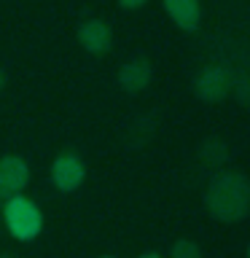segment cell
I'll list each match as a JSON object with an SVG mask.
<instances>
[{"label":"cell","instance_id":"6da1fadb","mask_svg":"<svg viewBox=\"0 0 250 258\" xmlns=\"http://www.w3.org/2000/svg\"><path fill=\"white\" fill-rule=\"evenodd\" d=\"M205 207L215 221L237 223L250 213V180L242 172H221L205 191Z\"/></svg>","mask_w":250,"mask_h":258},{"label":"cell","instance_id":"7a4b0ae2","mask_svg":"<svg viewBox=\"0 0 250 258\" xmlns=\"http://www.w3.org/2000/svg\"><path fill=\"white\" fill-rule=\"evenodd\" d=\"M3 218H6L8 231H11L16 239H22V242L35 239L38 234H40V226H43L40 210L32 205L30 199H24L22 194H19V197H11V199L6 202Z\"/></svg>","mask_w":250,"mask_h":258},{"label":"cell","instance_id":"3957f363","mask_svg":"<svg viewBox=\"0 0 250 258\" xmlns=\"http://www.w3.org/2000/svg\"><path fill=\"white\" fill-rule=\"evenodd\" d=\"M234 76L223 64H207L199 70V76L194 78V94L205 102H221L231 94Z\"/></svg>","mask_w":250,"mask_h":258},{"label":"cell","instance_id":"277c9868","mask_svg":"<svg viewBox=\"0 0 250 258\" xmlns=\"http://www.w3.org/2000/svg\"><path fill=\"white\" fill-rule=\"evenodd\" d=\"M30 183V167L19 156L0 159V197H19Z\"/></svg>","mask_w":250,"mask_h":258},{"label":"cell","instance_id":"5b68a950","mask_svg":"<svg viewBox=\"0 0 250 258\" xmlns=\"http://www.w3.org/2000/svg\"><path fill=\"white\" fill-rule=\"evenodd\" d=\"M78 43L81 48H86L89 54L102 56L110 51L113 46V30L108 27V22L102 19H86L78 24Z\"/></svg>","mask_w":250,"mask_h":258},{"label":"cell","instance_id":"8992f818","mask_svg":"<svg viewBox=\"0 0 250 258\" xmlns=\"http://www.w3.org/2000/svg\"><path fill=\"white\" fill-rule=\"evenodd\" d=\"M84 177H86V167L81 164L78 156H73V153H62V156L54 159L51 180H54V185L59 191H65V194L76 191L78 185L84 183Z\"/></svg>","mask_w":250,"mask_h":258},{"label":"cell","instance_id":"52a82bcc","mask_svg":"<svg viewBox=\"0 0 250 258\" xmlns=\"http://www.w3.org/2000/svg\"><path fill=\"white\" fill-rule=\"evenodd\" d=\"M151 78H153V68H151L148 59H143V56H135V59L124 62L118 70V84L129 94H140L143 89L151 84Z\"/></svg>","mask_w":250,"mask_h":258},{"label":"cell","instance_id":"ba28073f","mask_svg":"<svg viewBox=\"0 0 250 258\" xmlns=\"http://www.w3.org/2000/svg\"><path fill=\"white\" fill-rule=\"evenodd\" d=\"M164 3V11L169 14L177 27L183 32H194L202 22V6L199 0H161Z\"/></svg>","mask_w":250,"mask_h":258},{"label":"cell","instance_id":"9c48e42d","mask_svg":"<svg viewBox=\"0 0 250 258\" xmlns=\"http://www.w3.org/2000/svg\"><path fill=\"white\" fill-rule=\"evenodd\" d=\"M199 156L205 164H213V167H221L226 159H229V148H226V143L221 137H207L205 143H202L199 148Z\"/></svg>","mask_w":250,"mask_h":258},{"label":"cell","instance_id":"30bf717a","mask_svg":"<svg viewBox=\"0 0 250 258\" xmlns=\"http://www.w3.org/2000/svg\"><path fill=\"white\" fill-rule=\"evenodd\" d=\"M169 258H202V247L191 239H177L172 245V253Z\"/></svg>","mask_w":250,"mask_h":258},{"label":"cell","instance_id":"8fae6325","mask_svg":"<svg viewBox=\"0 0 250 258\" xmlns=\"http://www.w3.org/2000/svg\"><path fill=\"white\" fill-rule=\"evenodd\" d=\"M231 94H237V100H239L242 105H250V73H245V76H239V78H234Z\"/></svg>","mask_w":250,"mask_h":258},{"label":"cell","instance_id":"7c38bea8","mask_svg":"<svg viewBox=\"0 0 250 258\" xmlns=\"http://www.w3.org/2000/svg\"><path fill=\"white\" fill-rule=\"evenodd\" d=\"M148 0H118L121 8H127V11H137V8H143Z\"/></svg>","mask_w":250,"mask_h":258},{"label":"cell","instance_id":"4fadbf2b","mask_svg":"<svg viewBox=\"0 0 250 258\" xmlns=\"http://www.w3.org/2000/svg\"><path fill=\"white\" fill-rule=\"evenodd\" d=\"M3 89H6V70L0 68V92H3Z\"/></svg>","mask_w":250,"mask_h":258},{"label":"cell","instance_id":"5bb4252c","mask_svg":"<svg viewBox=\"0 0 250 258\" xmlns=\"http://www.w3.org/2000/svg\"><path fill=\"white\" fill-rule=\"evenodd\" d=\"M140 258H161V255H159V253H143Z\"/></svg>","mask_w":250,"mask_h":258},{"label":"cell","instance_id":"9a60e30c","mask_svg":"<svg viewBox=\"0 0 250 258\" xmlns=\"http://www.w3.org/2000/svg\"><path fill=\"white\" fill-rule=\"evenodd\" d=\"M0 258H14V255H8V253H0Z\"/></svg>","mask_w":250,"mask_h":258},{"label":"cell","instance_id":"2e32d148","mask_svg":"<svg viewBox=\"0 0 250 258\" xmlns=\"http://www.w3.org/2000/svg\"><path fill=\"white\" fill-rule=\"evenodd\" d=\"M247 258H250V245H247Z\"/></svg>","mask_w":250,"mask_h":258}]
</instances>
